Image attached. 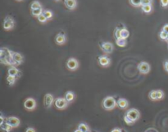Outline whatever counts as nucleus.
I'll list each match as a JSON object with an SVG mask.
<instances>
[{
  "label": "nucleus",
  "mask_w": 168,
  "mask_h": 132,
  "mask_svg": "<svg viewBox=\"0 0 168 132\" xmlns=\"http://www.w3.org/2000/svg\"><path fill=\"white\" fill-rule=\"evenodd\" d=\"M116 43L117 46H119L121 48H124L126 46L127 42H126V39H124L122 38H121L119 39H116Z\"/></svg>",
  "instance_id": "20"
},
{
  "label": "nucleus",
  "mask_w": 168,
  "mask_h": 132,
  "mask_svg": "<svg viewBox=\"0 0 168 132\" xmlns=\"http://www.w3.org/2000/svg\"><path fill=\"white\" fill-rule=\"evenodd\" d=\"M64 3L69 10H74L77 6V1L76 0H65Z\"/></svg>",
  "instance_id": "16"
},
{
  "label": "nucleus",
  "mask_w": 168,
  "mask_h": 132,
  "mask_svg": "<svg viewBox=\"0 0 168 132\" xmlns=\"http://www.w3.org/2000/svg\"><path fill=\"white\" fill-rule=\"evenodd\" d=\"M141 9H142V11H143L144 13L148 14V13H150V12L152 11V4H148V5H143L142 7H141Z\"/></svg>",
  "instance_id": "21"
},
{
  "label": "nucleus",
  "mask_w": 168,
  "mask_h": 132,
  "mask_svg": "<svg viewBox=\"0 0 168 132\" xmlns=\"http://www.w3.org/2000/svg\"><path fill=\"white\" fill-rule=\"evenodd\" d=\"M12 59L16 61L18 65L22 64L23 63V61H24V57H23V56H22V54H20V53L12 52Z\"/></svg>",
  "instance_id": "13"
},
{
  "label": "nucleus",
  "mask_w": 168,
  "mask_h": 132,
  "mask_svg": "<svg viewBox=\"0 0 168 132\" xmlns=\"http://www.w3.org/2000/svg\"><path fill=\"white\" fill-rule=\"evenodd\" d=\"M148 98L152 101H157V90H151L149 93H148Z\"/></svg>",
  "instance_id": "25"
},
{
  "label": "nucleus",
  "mask_w": 168,
  "mask_h": 132,
  "mask_svg": "<svg viewBox=\"0 0 168 132\" xmlns=\"http://www.w3.org/2000/svg\"><path fill=\"white\" fill-rule=\"evenodd\" d=\"M0 119H1V122H0V125H2V124H3L4 123V117H3V115H1V117H0Z\"/></svg>",
  "instance_id": "39"
},
{
  "label": "nucleus",
  "mask_w": 168,
  "mask_h": 132,
  "mask_svg": "<svg viewBox=\"0 0 168 132\" xmlns=\"http://www.w3.org/2000/svg\"><path fill=\"white\" fill-rule=\"evenodd\" d=\"M98 63L102 67L107 68L109 67L111 64V59L108 57L107 56H100L98 57Z\"/></svg>",
  "instance_id": "11"
},
{
  "label": "nucleus",
  "mask_w": 168,
  "mask_h": 132,
  "mask_svg": "<svg viewBox=\"0 0 168 132\" xmlns=\"http://www.w3.org/2000/svg\"><path fill=\"white\" fill-rule=\"evenodd\" d=\"M74 132H82V131H80L79 129H77V130H76V131H75Z\"/></svg>",
  "instance_id": "40"
},
{
  "label": "nucleus",
  "mask_w": 168,
  "mask_h": 132,
  "mask_svg": "<svg viewBox=\"0 0 168 132\" xmlns=\"http://www.w3.org/2000/svg\"><path fill=\"white\" fill-rule=\"evenodd\" d=\"M167 42H168V40H167Z\"/></svg>",
  "instance_id": "44"
},
{
  "label": "nucleus",
  "mask_w": 168,
  "mask_h": 132,
  "mask_svg": "<svg viewBox=\"0 0 168 132\" xmlns=\"http://www.w3.org/2000/svg\"><path fill=\"white\" fill-rule=\"evenodd\" d=\"M140 117V113L138 109H130L125 113V115L124 117V121L127 125L131 126L139 120Z\"/></svg>",
  "instance_id": "1"
},
{
  "label": "nucleus",
  "mask_w": 168,
  "mask_h": 132,
  "mask_svg": "<svg viewBox=\"0 0 168 132\" xmlns=\"http://www.w3.org/2000/svg\"><path fill=\"white\" fill-rule=\"evenodd\" d=\"M102 105L105 110H112L117 105V101L112 96H107L103 99Z\"/></svg>",
  "instance_id": "2"
},
{
  "label": "nucleus",
  "mask_w": 168,
  "mask_h": 132,
  "mask_svg": "<svg viewBox=\"0 0 168 132\" xmlns=\"http://www.w3.org/2000/svg\"><path fill=\"white\" fill-rule=\"evenodd\" d=\"M121 132H127L125 130H123V129H121Z\"/></svg>",
  "instance_id": "41"
},
{
  "label": "nucleus",
  "mask_w": 168,
  "mask_h": 132,
  "mask_svg": "<svg viewBox=\"0 0 168 132\" xmlns=\"http://www.w3.org/2000/svg\"><path fill=\"white\" fill-rule=\"evenodd\" d=\"M16 79H17V78H16V77H12V76H7V78H6L7 82V84L9 85V86H13V85L15 84Z\"/></svg>",
  "instance_id": "23"
},
{
  "label": "nucleus",
  "mask_w": 168,
  "mask_h": 132,
  "mask_svg": "<svg viewBox=\"0 0 168 132\" xmlns=\"http://www.w3.org/2000/svg\"><path fill=\"white\" fill-rule=\"evenodd\" d=\"M54 101V95L50 93H47L46 95H44V98H43V105H44V107L46 109H49L53 103Z\"/></svg>",
  "instance_id": "9"
},
{
  "label": "nucleus",
  "mask_w": 168,
  "mask_h": 132,
  "mask_svg": "<svg viewBox=\"0 0 168 132\" xmlns=\"http://www.w3.org/2000/svg\"><path fill=\"white\" fill-rule=\"evenodd\" d=\"M38 21H39L40 23H46L47 21H48V19L44 16L43 14H42V15H40V16L38 17Z\"/></svg>",
  "instance_id": "32"
},
{
  "label": "nucleus",
  "mask_w": 168,
  "mask_h": 132,
  "mask_svg": "<svg viewBox=\"0 0 168 132\" xmlns=\"http://www.w3.org/2000/svg\"><path fill=\"white\" fill-rule=\"evenodd\" d=\"M78 129H79L80 131H81L82 132H90L89 127V126H88L87 124H85V123H81V124H79Z\"/></svg>",
  "instance_id": "19"
},
{
  "label": "nucleus",
  "mask_w": 168,
  "mask_h": 132,
  "mask_svg": "<svg viewBox=\"0 0 168 132\" xmlns=\"http://www.w3.org/2000/svg\"><path fill=\"white\" fill-rule=\"evenodd\" d=\"M39 8H42V5L39 1H34L32 2V3L30 4V9L31 10H35V9H39Z\"/></svg>",
  "instance_id": "22"
},
{
  "label": "nucleus",
  "mask_w": 168,
  "mask_h": 132,
  "mask_svg": "<svg viewBox=\"0 0 168 132\" xmlns=\"http://www.w3.org/2000/svg\"><path fill=\"white\" fill-rule=\"evenodd\" d=\"M130 3L135 7H142V0H129Z\"/></svg>",
  "instance_id": "26"
},
{
  "label": "nucleus",
  "mask_w": 168,
  "mask_h": 132,
  "mask_svg": "<svg viewBox=\"0 0 168 132\" xmlns=\"http://www.w3.org/2000/svg\"><path fill=\"white\" fill-rule=\"evenodd\" d=\"M26 132H36L35 131V130L33 128V127H28L27 129H26Z\"/></svg>",
  "instance_id": "37"
},
{
  "label": "nucleus",
  "mask_w": 168,
  "mask_h": 132,
  "mask_svg": "<svg viewBox=\"0 0 168 132\" xmlns=\"http://www.w3.org/2000/svg\"><path fill=\"white\" fill-rule=\"evenodd\" d=\"M162 30H163L164 32H166V33H167L168 34V24H166V25L163 27V29H162Z\"/></svg>",
  "instance_id": "36"
},
{
  "label": "nucleus",
  "mask_w": 168,
  "mask_h": 132,
  "mask_svg": "<svg viewBox=\"0 0 168 132\" xmlns=\"http://www.w3.org/2000/svg\"><path fill=\"white\" fill-rule=\"evenodd\" d=\"M7 124H9L11 127H12L13 128H16V127H18L21 124V121L19 118H17L16 117H9L6 119L5 121Z\"/></svg>",
  "instance_id": "10"
},
{
  "label": "nucleus",
  "mask_w": 168,
  "mask_h": 132,
  "mask_svg": "<svg viewBox=\"0 0 168 132\" xmlns=\"http://www.w3.org/2000/svg\"><path fill=\"white\" fill-rule=\"evenodd\" d=\"M159 38H160V39H162L163 41H167L168 34L166 33V32H164L163 30H162V31H160V33H159Z\"/></svg>",
  "instance_id": "29"
},
{
  "label": "nucleus",
  "mask_w": 168,
  "mask_h": 132,
  "mask_svg": "<svg viewBox=\"0 0 168 132\" xmlns=\"http://www.w3.org/2000/svg\"><path fill=\"white\" fill-rule=\"evenodd\" d=\"M164 69L166 70V72H167L168 73V60H166V61L164 62Z\"/></svg>",
  "instance_id": "35"
},
{
  "label": "nucleus",
  "mask_w": 168,
  "mask_h": 132,
  "mask_svg": "<svg viewBox=\"0 0 168 132\" xmlns=\"http://www.w3.org/2000/svg\"><path fill=\"white\" fill-rule=\"evenodd\" d=\"M152 0H142V6L143 5H148L152 3Z\"/></svg>",
  "instance_id": "34"
},
{
  "label": "nucleus",
  "mask_w": 168,
  "mask_h": 132,
  "mask_svg": "<svg viewBox=\"0 0 168 132\" xmlns=\"http://www.w3.org/2000/svg\"><path fill=\"white\" fill-rule=\"evenodd\" d=\"M75 97H76V95H75V93L73 92V91H67V92H66L65 94V99L66 100V101L68 102V103H70V102H72V101H74L75 100Z\"/></svg>",
  "instance_id": "17"
},
{
  "label": "nucleus",
  "mask_w": 168,
  "mask_h": 132,
  "mask_svg": "<svg viewBox=\"0 0 168 132\" xmlns=\"http://www.w3.org/2000/svg\"><path fill=\"white\" fill-rule=\"evenodd\" d=\"M15 26V21L10 16H6L3 23V27L5 30H11Z\"/></svg>",
  "instance_id": "3"
},
{
  "label": "nucleus",
  "mask_w": 168,
  "mask_h": 132,
  "mask_svg": "<svg viewBox=\"0 0 168 132\" xmlns=\"http://www.w3.org/2000/svg\"><path fill=\"white\" fill-rule=\"evenodd\" d=\"M100 48L102 49L103 52L106 54H111L113 52L114 46L112 43L109 42H103L100 43Z\"/></svg>",
  "instance_id": "4"
},
{
  "label": "nucleus",
  "mask_w": 168,
  "mask_h": 132,
  "mask_svg": "<svg viewBox=\"0 0 168 132\" xmlns=\"http://www.w3.org/2000/svg\"><path fill=\"white\" fill-rule=\"evenodd\" d=\"M117 106L121 109H126L129 107V101L124 98H119L117 101Z\"/></svg>",
  "instance_id": "14"
},
{
  "label": "nucleus",
  "mask_w": 168,
  "mask_h": 132,
  "mask_svg": "<svg viewBox=\"0 0 168 132\" xmlns=\"http://www.w3.org/2000/svg\"><path fill=\"white\" fill-rule=\"evenodd\" d=\"M161 2V6L166 8V7H168V0H160Z\"/></svg>",
  "instance_id": "33"
},
{
  "label": "nucleus",
  "mask_w": 168,
  "mask_h": 132,
  "mask_svg": "<svg viewBox=\"0 0 168 132\" xmlns=\"http://www.w3.org/2000/svg\"><path fill=\"white\" fill-rule=\"evenodd\" d=\"M0 128H1V130L3 131L11 132L12 131V128H13V127H11L9 124H7V123L5 122L3 124L0 125Z\"/></svg>",
  "instance_id": "18"
},
{
  "label": "nucleus",
  "mask_w": 168,
  "mask_h": 132,
  "mask_svg": "<svg viewBox=\"0 0 168 132\" xmlns=\"http://www.w3.org/2000/svg\"><path fill=\"white\" fill-rule=\"evenodd\" d=\"M56 2H58V1H60V0H55Z\"/></svg>",
  "instance_id": "42"
},
{
  "label": "nucleus",
  "mask_w": 168,
  "mask_h": 132,
  "mask_svg": "<svg viewBox=\"0 0 168 132\" xmlns=\"http://www.w3.org/2000/svg\"><path fill=\"white\" fill-rule=\"evenodd\" d=\"M43 11L42 8H39V9H35V10H31V15L33 16H35V17L38 18L40 15L43 14Z\"/></svg>",
  "instance_id": "24"
},
{
  "label": "nucleus",
  "mask_w": 168,
  "mask_h": 132,
  "mask_svg": "<svg viewBox=\"0 0 168 132\" xmlns=\"http://www.w3.org/2000/svg\"><path fill=\"white\" fill-rule=\"evenodd\" d=\"M121 36L122 38L126 39L127 38L130 36V32L128 31L125 28H124V29H121Z\"/></svg>",
  "instance_id": "27"
},
{
  "label": "nucleus",
  "mask_w": 168,
  "mask_h": 132,
  "mask_svg": "<svg viewBox=\"0 0 168 132\" xmlns=\"http://www.w3.org/2000/svg\"><path fill=\"white\" fill-rule=\"evenodd\" d=\"M24 107L29 111H32L36 108V101L33 98H27L24 102Z\"/></svg>",
  "instance_id": "6"
},
{
  "label": "nucleus",
  "mask_w": 168,
  "mask_h": 132,
  "mask_svg": "<svg viewBox=\"0 0 168 132\" xmlns=\"http://www.w3.org/2000/svg\"><path fill=\"white\" fill-rule=\"evenodd\" d=\"M66 40V35L64 34H62V33H60L58 34H57V36L55 38V42H56V43L58 45H63V44H65Z\"/></svg>",
  "instance_id": "15"
},
{
  "label": "nucleus",
  "mask_w": 168,
  "mask_h": 132,
  "mask_svg": "<svg viewBox=\"0 0 168 132\" xmlns=\"http://www.w3.org/2000/svg\"><path fill=\"white\" fill-rule=\"evenodd\" d=\"M16 1H22V0H16Z\"/></svg>",
  "instance_id": "43"
},
{
  "label": "nucleus",
  "mask_w": 168,
  "mask_h": 132,
  "mask_svg": "<svg viewBox=\"0 0 168 132\" xmlns=\"http://www.w3.org/2000/svg\"><path fill=\"white\" fill-rule=\"evenodd\" d=\"M164 96H165V94H164V92H163V90H157V101H161V100H163V98H164Z\"/></svg>",
  "instance_id": "30"
},
{
  "label": "nucleus",
  "mask_w": 168,
  "mask_h": 132,
  "mask_svg": "<svg viewBox=\"0 0 168 132\" xmlns=\"http://www.w3.org/2000/svg\"><path fill=\"white\" fill-rule=\"evenodd\" d=\"M138 69L140 71V73L142 74H148L150 72V64L148 62H144V61H141L140 63L138 64Z\"/></svg>",
  "instance_id": "5"
},
{
  "label": "nucleus",
  "mask_w": 168,
  "mask_h": 132,
  "mask_svg": "<svg viewBox=\"0 0 168 132\" xmlns=\"http://www.w3.org/2000/svg\"><path fill=\"white\" fill-rule=\"evenodd\" d=\"M7 74L8 76H12V77H16L17 78H19L22 76V73L20 70L16 69L15 66H12L7 70Z\"/></svg>",
  "instance_id": "12"
},
{
  "label": "nucleus",
  "mask_w": 168,
  "mask_h": 132,
  "mask_svg": "<svg viewBox=\"0 0 168 132\" xmlns=\"http://www.w3.org/2000/svg\"><path fill=\"white\" fill-rule=\"evenodd\" d=\"M111 132H121V129H120V128H114Z\"/></svg>",
  "instance_id": "38"
},
{
  "label": "nucleus",
  "mask_w": 168,
  "mask_h": 132,
  "mask_svg": "<svg viewBox=\"0 0 168 132\" xmlns=\"http://www.w3.org/2000/svg\"><path fill=\"white\" fill-rule=\"evenodd\" d=\"M43 14L48 20H51L53 18V16H54V13L50 10H44L43 11Z\"/></svg>",
  "instance_id": "28"
},
{
  "label": "nucleus",
  "mask_w": 168,
  "mask_h": 132,
  "mask_svg": "<svg viewBox=\"0 0 168 132\" xmlns=\"http://www.w3.org/2000/svg\"><path fill=\"white\" fill-rule=\"evenodd\" d=\"M121 29L116 28V29L114 31V36L116 38V39H119V38H121Z\"/></svg>",
  "instance_id": "31"
},
{
  "label": "nucleus",
  "mask_w": 168,
  "mask_h": 132,
  "mask_svg": "<svg viewBox=\"0 0 168 132\" xmlns=\"http://www.w3.org/2000/svg\"><path fill=\"white\" fill-rule=\"evenodd\" d=\"M66 67L70 71H75L79 68V62L76 58H70L66 61Z\"/></svg>",
  "instance_id": "7"
},
{
  "label": "nucleus",
  "mask_w": 168,
  "mask_h": 132,
  "mask_svg": "<svg viewBox=\"0 0 168 132\" xmlns=\"http://www.w3.org/2000/svg\"><path fill=\"white\" fill-rule=\"evenodd\" d=\"M55 107L58 109H65L68 106V102L65 98H57L54 101Z\"/></svg>",
  "instance_id": "8"
}]
</instances>
